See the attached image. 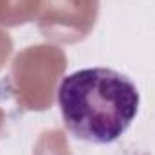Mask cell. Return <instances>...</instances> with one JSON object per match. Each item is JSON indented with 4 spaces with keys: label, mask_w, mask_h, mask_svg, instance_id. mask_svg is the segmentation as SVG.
<instances>
[{
    "label": "cell",
    "mask_w": 155,
    "mask_h": 155,
    "mask_svg": "<svg viewBox=\"0 0 155 155\" xmlns=\"http://www.w3.org/2000/svg\"><path fill=\"white\" fill-rule=\"evenodd\" d=\"M58 103L69 132L87 143L117 141L139 112L135 83L114 69H79L58 87Z\"/></svg>",
    "instance_id": "1"
}]
</instances>
